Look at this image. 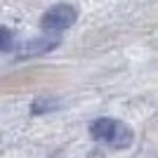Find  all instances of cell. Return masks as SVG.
I'll list each match as a JSON object with an SVG mask.
<instances>
[{
  "label": "cell",
  "mask_w": 158,
  "mask_h": 158,
  "mask_svg": "<svg viewBox=\"0 0 158 158\" xmlns=\"http://www.w3.org/2000/svg\"><path fill=\"white\" fill-rule=\"evenodd\" d=\"M90 135H92L97 142H104V144H109L111 149H118V151L130 149L132 142H135L132 127H127L125 123L118 120V118H106V116L94 118L92 123H90Z\"/></svg>",
  "instance_id": "1"
},
{
  "label": "cell",
  "mask_w": 158,
  "mask_h": 158,
  "mask_svg": "<svg viewBox=\"0 0 158 158\" xmlns=\"http://www.w3.org/2000/svg\"><path fill=\"white\" fill-rule=\"evenodd\" d=\"M78 19V10L69 2H59V5H52L50 10L43 12L40 17V28L47 33H61L66 28H71Z\"/></svg>",
  "instance_id": "2"
},
{
  "label": "cell",
  "mask_w": 158,
  "mask_h": 158,
  "mask_svg": "<svg viewBox=\"0 0 158 158\" xmlns=\"http://www.w3.org/2000/svg\"><path fill=\"white\" fill-rule=\"evenodd\" d=\"M61 43L59 33H47V35H40V38H28L24 43H17L14 47V59H33V57H43V54L57 50Z\"/></svg>",
  "instance_id": "3"
},
{
  "label": "cell",
  "mask_w": 158,
  "mask_h": 158,
  "mask_svg": "<svg viewBox=\"0 0 158 158\" xmlns=\"http://www.w3.org/2000/svg\"><path fill=\"white\" fill-rule=\"evenodd\" d=\"M61 106V102L57 97H35L31 102V113L33 116H45L50 111H57Z\"/></svg>",
  "instance_id": "4"
},
{
  "label": "cell",
  "mask_w": 158,
  "mask_h": 158,
  "mask_svg": "<svg viewBox=\"0 0 158 158\" xmlns=\"http://www.w3.org/2000/svg\"><path fill=\"white\" fill-rule=\"evenodd\" d=\"M0 35H2V40H0V50H2V52H12V45H14V40H12V31H10L7 26H2Z\"/></svg>",
  "instance_id": "5"
}]
</instances>
